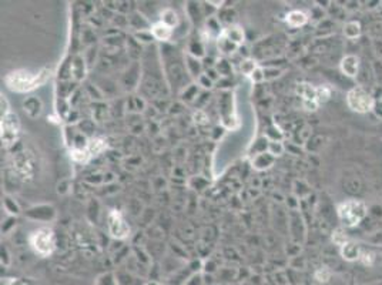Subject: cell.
I'll return each mask as SVG.
<instances>
[{"label": "cell", "instance_id": "6da1fadb", "mask_svg": "<svg viewBox=\"0 0 382 285\" xmlns=\"http://www.w3.org/2000/svg\"><path fill=\"white\" fill-rule=\"evenodd\" d=\"M366 216V205L361 200H348L340 204L338 217L345 227H355Z\"/></svg>", "mask_w": 382, "mask_h": 285}, {"label": "cell", "instance_id": "7a4b0ae2", "mask_svg": "<svg viewBox=\"0 0 382 285\" xmlns=\"http://www.w3.org/2000/svg\"><path fill=\"white\" fill-rule=\"evenodd\" d=\"M46 73L47 71L43 70L40 74L32 76L27 71H21V70L13 71L6 77V84L9 86V88H12L15 91H27V90H32V88L37 87L39 84L44 83L46 77H47Z\"/></svg>", "mask_w": 382, "mask_h": 285}, {"label": "cell", "instance_id": "3957f363", "mask_svg": "<svg viewBox=\"0 0 382 285\" xmlns=\"http://www.w3.org/2000/svg\"><path fill=\"white\" fill-rule=\"evenodd\" d=\"M347 104L348 107L355 113H368L374 107V99L372 96L362 87L351 88L347 94Z\"/></svg>", "mask_w": 382, "mask_h": 285}, {"label": "cell", "instance_id": "277c9868", "mask_svg": "<svg viewBox=\"0 0 382 285\" xmlns=\"http://www.w3.org/2000/svg\"><path fill=\"white\" fill-rule=\"evenodd\" d=\"M30 244L35 248V251L40 255H49L54 250V234L49 228H40L35 231L30 237Z\"/></svg>", "mask_w": 382, "mask_h": 285}, {"label": "cell", "instance_id": "5b68a950", "mask_svg": "<svg viewBox=\"0 0 382 285\" xmlns=\"http://www.w3.org/2000/svg\"><path fill=\"white\" fill-rule=\"evenodd\" d=\"M17 130H19L17 117L13 113H6L1 117V140L6 144H10L16 138Z\"/></svg>", "mask_w": 382, "mask_h": 285}, {"label": "cell", "instance_id": "8992f818", "mask_svg": "<svg viewBox=\"0 0 382 285\" xmlns=\"http://www.w3.org/2000/svg\"><path fill=\"white\" fill-rule=\"evenodd\" d=\"M108 230L111 233L113 237L116 238H126L130 233L127 222L122 217L120 213L117 211H111L108 214Z\"/></svg>", "mask_w": 382, "mask_h": 285}, {"label": "cell", "instance_id": "52a82bcc", "mask_svg": "<svg viewBox=\"0 0 382 285\" xmlns=\"http://www.w3.org/2000/svg\"><path fill=\"white\" fill-rule=\"evenodd\" d=\"M360 70V59L354 54H348L341 60V71L348 77H355Z\"/></svg>", "mask_w": 382, "mask_h": 285}, {"label": "cell", "instance_id": "ba28073f", "mask_svg": "<svg viewBox=\"0 0 382 285\" xmlns=\"http://www.w3.org/2000/svg\"><path fill=\"white\" fill-rule=\"evenodd\" d=\"M361 252L362 250L360 248V245L352 241H348L345 245L341 247V255L347 261H357V260H360Z\"/></svg>", "mask_w": 382, "mask_h": 285}, {"label": "cell", "instance_id": "9c48e42d", "mask_svg": "<svg viewBox=\"0 0 382 285\" xmlns=\"http://www.w3.org/2000/svg\"><path fill=\"white\" fill-rule=\"evenodd\" d=\"M297 94L302 99V103L318 101L317 100V87L310 83H299L297 84Z\"/></svg>", "mask_w": 382, "mask_h": 285}, {"label": "cell", "instance_id": "30bf717a", "mask_svg": "<svg viewBox=\"0 0 382 285\" xmlns=\"http://www.w3.org/2000/svg\"><path fill=\"white\" fill-rule=\"evenodd\" d=\"M151 33L158 40H169L171 37V27H169L167 24H164L163 22H158L153 26Z\"/></svg>", "mask_w": 382, "mask_h": 285}, {"label": "cell", "instance_id": "8fae6325", "mask_svg": "<svg viewBox=\"0 0 382 285\" xmlns=\"http://www.w3.org/2000/svg\"><path fill=\"white\" fill-rule=\"evenodd\" d=\"M287 23L291 26V27H299V26H304L308 17L304 12H299V10H293L287 15Z\"/></svg>", "mask_w": 382, "mask_h": 285}, {"label": "cell", "instance_id": "7c38bea8", "mask_svg": "<svg viewBox=\"0 0 382 285\" xmlns=\"http://www.w3.org/2000/svg\"><path fill=\"white\" fill-rule=\"evenodd\" d=\"M344 34L348 39H357L361 34V24L358 22H349L345 24Z\"/></svg>", "mask_w": 382, "mask_h": 285}, {"label": "cell", "instance_id": "4fadbf2b", "mask_svg": "<svg viewBox=\"0 0 382 285\" xmlns=\"http://www.w3.org/2000/svg\"><path fill=\"white\" fill-rule=\"evenodd\" d=\"M226 37L234 44H240L243 40H244L243 30L238 29V27H230V29L226 32Z\"/></svg>", "mask_w": 382, "mask_h": 285}, {"label": "cell", "instance_id": "5bb4252c", "mask_svg": "<svg viewBox=\"0 0 382 285\" xmlns=\"http://www.w3.org/2000/svg\"><path fill=\"white\" fill-rule=\"evenodd\" d=\"M332 241H334V244L340 245V247L345 245L347 242L349 241V240H348V235H347V233H345L344 228L340 227V228L334 230V233H332Z\"/></svg>", "mask_w": 382, "mask_h": 285}, {"label": "cell", "instance_id": "9a60e30c", "mask_svg": "<svg viewBox=\"0 0 382 285\" xmlns=\"http://www.w3.org/2000/svg\"><path fill=\"white\" fill-rule=\"evenodd\" d=\"M161 22L173 29V27L177 24V22H178V20H177V15L174 13V10H171V9L164 10L163 15H161Z\"/></svg>", "mask_w": 382, "mask_h": 285}, {"label": "cell", "instance_id": "2e32d148", "mask_svg": "<svg viewBox=\"0 0 382 285\" xmlns=\"http://www.w3.org/2000/svg\"><path fill=\"white\" fill-rule=\"evenodd\" d=\"M331 97V88L327 87V86H319L317 87V100H318L319 104L322 103H327Z\"/></svg>", "mask_w": 382, "mask_h": 285}, {"label": "cell", "instance_id": "e0dca14e", "mask_svg": "<svg viewBox=\"0 0 382 285\" xmlns=\"http://www.w3.org/2000/svg\"><path fill=\"white\" fill-rule=\"evenodd\" d=\"M71 157L79 163H87L91 155L87 151V149H76V150L71 151Z\"/></svg>", "mask_w": 382, "mask_h": 285}, {"label": "cell", "instance_id": "ac0fdd59", "mask_svg": "<svg viewBox=\"0 0 382 285\" xmlns=\"http://www.w3.org/2000/svg\"><path fill=\"white\" fill-rule=\"evenodd\" d=\"M331 278V271L328 267H321L319 269L315 271V280L318 283H327Z\"/></svg>", "mask_w": 382, "mask_h": 285}, {"label": "cell", "instance_id": "d6986e66", "mask_svg": "<svg viewBox=\"0 0 382 285\" xmlns=\"http://www.w3.org/2000/svg\"><path fill=\"white\" fill-rule=\"evenodd\" d=\"M374 260H375V257H374V254H372V252H369V251H362L361 252L360 261H361L364 265H366V267H371V265L374 264Z\"/></svg>", "mask_w": 382, "mask_h": 285}, {"label": "cell", "instance_id": "ffe728a7", "mask_svg": "<svg viewBox=\"0 0 382 285\" xmlns=\"http://www.w3.org/2000/svg\"><path fill=\"white\" fill-rule=\"evenodd\" d=\"M255 68V65L251 62V60H247V62H244L243 65H241V70L245 73V74H253V71H254Z\"/></svg>", "mask_w": 382, "mask_h": 285}, {"label": "cell", "instance_id": "44dd1931", "mask_svg": "<svg viewBox=\"0 0 382 285\" xmlns=\"http://www.w3.org/2000/svg\"><path fill=\"white\" fill-rule=\"evenodd\" d=\"M251 76H253V80H255V82H260V80H262V71H261L260 68H255Z\"/></svg>", "mask_w": 382, "mask_h": 285}]
</instances>
